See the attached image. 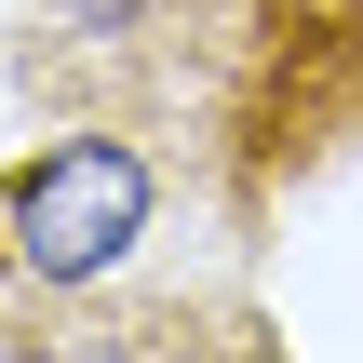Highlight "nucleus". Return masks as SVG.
<instances>
[{
	"mask_svg": "<svg viewBox=\"0 0 363 363\" xmlns=\"http://www.w3.org/2000/svg\"><path fill=\"white\" fill-rule=\"evenodd\" d=\"M13 81L67 135H135L229 242L363 148V0H135L121 27H40Z\"/></svg>",
	"mask_w": 363,
	"mask_h": 363,
	"instance_id": "f257e3e1",
	"label": "nucleus"
},
{
	"mask_svg": "<svg viewBox=\"0 0 363 363\" xmlns=\"http://www.w3.org/2000/svg\"><path fill=\"white\" fill-rule=\"evenodd\" d=\"M0 363H296L229 283H121V269H27L0 242Z\"/></svg>",
	"mask_w": 363,
	"mask_h": 363,
	"instance_id": "f03ea898",
	"label": "nucleus"
},
{
	"mask_svg": "<svg viewBox=\"0 0 363 363\" xmlns=\"http://www.w3.org/2000/svg\"><path fill=\"white\" fill-rule=\"evenodd\" d=\"M162 202V162L135 135H54L40 162L0 175V242L27 269H121V242L148 229Z\"/></svg>",
	"mask_w": 363,
	"mask_h": 363,
	"instance_id": "7ed1b4c3",
	"label": "nucleus"
}]
</instances>
